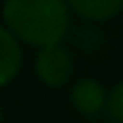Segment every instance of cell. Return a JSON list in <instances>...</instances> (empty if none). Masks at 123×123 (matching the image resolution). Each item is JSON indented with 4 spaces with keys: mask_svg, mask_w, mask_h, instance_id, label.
<instances>
[{
    "mask_svg": "<svg viewBox=\"0 0 123 123\" xmlns=\"http://www.w3.org/2000/svg\"><path fill=\"white\" fill-rule=\"evenodd\" d=\"M2 19L17 41L43 48L67 35L69 6L65 0H4Z\"/></svg>",
    "mask_w": 123,
    "mask_h": 123,
    "instance_id": "cell-1",
    "label": "cell"
},
{
    "mask_svg": "<svg viewBox=\"0 0 123 123\" xmlns=\"http://www.w3.org/2000/svg\"><path fill=\"white\" fill-rule=\"evenodd\" d=\"M35 71L43 84L56 89V86H63L69 82V78L74 74V63H71L69 52L61 43H52V45L39 48Z\"/></svg>",
    "mask_w": 123,
    "mask_h": 123,
    "instance_id": "cell-2",
    "label": "cell"
},
{
    "mask_svg": "<svg viewBox=\"0 0 123 123\" xmlns=\"http://www.w3.org/2000/svg\"><path fill=\"white\" fill-rule=\"evenodd\" d=\"M71 102L82 115H97L106 104V91L102 89L99 82L84 78V80L76 82V86L71 91Z\"/></svg>",
    "mask_w": 123,
    "mask_h": 123,
    "instance_id": "cell-3",
    "label": "cell"
},
{
    "mask_svg": "<svg viewBox=\"0 0 123 123\" xmlns=\"http://www.w3.org/2000/svg\"><path fill=\"white\" fill-rule=\"evenodd\" d=\"M22 67V50L19 41L0 26V86L9 84Z\"/></svg>",
    "mask_w": 123,
    "mask_h": 123,
    "instance_id": "cell-4",
    "label": "cell"
},
{
    "mask_svg": "<svg viewBox=\"0 0 123 123\" xmlns=\"http://www.w3.org/2000/svg\"><path fill=\"white\" fill-rule=\"evenodd\" d=\"M65 2L74 13L93 22L112 19L123 6V0H65Z\"/></svg>",
    "mask_w": 123,
    "mask_h": 123,
    "instance_id": "cell-5",
    "label": "cell"
},
{
    "mask_svg": "<svg viewBox=\"0 0 123 123\" xmlns=\"http://www.w3.org/2000/svg\"><path fill=\"white\" fill-rule=\"evenodd\" d=\"M104 106L108 108V115L117 123L123 121V84H115V89L108 95V99H106Z\"/></svg>",
    "mask_w": 123,
    "mask_h": 123,
    "instance_id": "cell-6",
    "label": "cell"
},
{
    "mask_svg": "<svg viewBox=\"0 0 123 123\" xmlns=\"http://www.w3.org/2000/svg\"><path fill=\"white\" fill-rule=\"evenodd\" d=\"M0 123H2V110H0Z\"/></svg>",
    "mask_w": 123,
    "mask_h": 123,
    "instance_id": "cell-7",
    "label": "cell"
},
{
    "mask_svg": "<svg viewBox=\"0 0 123 123\" xmlns=\"http://www.w3.org/2000/svg\"><path fill=\"white\" fill-rule=\"evenodd\" d=\"M115 123H117V121H115Z\"/></svg>",
    "mask_w": 123,
    "mask_h": 123,
    "instance_id": "cell-8",
    "label": "cell"
}]
</instances>
